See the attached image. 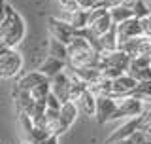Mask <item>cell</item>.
<instances>
[{"label":"cell","mask_w":151,"mask_h":144,"mask_svg":"<svg viewBox=\"0 0 151 144\" xmlns=\"http://www.w3.org/2000/svg\"><path fill=\"white\" fill-rule=\"evenodd\" d=\"M27 27L25 21L9 4H6V17L0 23V46L4 47H15L25 38Z\"/></svg>","instance_id":"6da1fadb"},{"label":"cell","mask_w":151,"mask_h":144,"mask_svg":"<svg viewBox=\"0 0 151 144\" xmlns=\"http://www.w3.org/2000/svg\"><path fill=\"white\" fill-rule=\"evenodd\" d=\"M98 55L100 53L81 34H76V38L68 44V66H96Z\"/></svg>","instance_id":"7a4b0ae2"},{"label":"cell","mask_w":151,"mask_h":144,"mask_svg":"<svg viewBox=\"0 0 151 144\" xmlns=\"http://www.w3.org/2000/svg\"><path fill=\"white\" fill-rule=\"evenodd\" d=\"M130 65V55L125 53L123 49H113V51H100L98 55V70L106 78H117V76L125 74Z\"/></svg>","instance_id":"3957f363"},{"label":"cell","mask_w":151,"mask_h":144,"mask_svg":"<svg viewBox=\"0 0 151 144\" xmlns=\"http://www.w3.org/2000/svg\"><path fill=\"white\" fill-rule=\"evenodd\" d=\"M15 87L28 91L34 97V100H45L51 91V78H47L40 70H34L25 74L23 78H19L15 81Z\"/></svg>","instance_id":"277c9868"},{"label":"cell","mask_w":151,"mask_h":144,"mask_svg":"<svg viewBox=\"0 0 151 144\" xmlns=\"http://www.w3.org/2000/svg\"><path fill=\"white\" fill-rule=\"evenodd\" d=\"M23 66V57L15 47H6L0 51V80L15 78Z\"/></svg>","instance_id":"5b68a950"},{"label":"cell","mask_w":151,"mask_h":144,"mask_svg":"<svg viewBox=\"0 0 151 144\" xmlns=\"http://www.w3.org/2000/svg\"><path fill=\"white\" fill-rule=\"evenodd\" d=\"M49 34L57 38V40L64 42L66 46L70 44V42L76 38L78 34V31L70 25L66 19H59V17H49Z\"/></svg>","instance_id":"8992f818"},{"label":"cell","mask_w":151,"mask_h":144,"mask_svg":"<svg viewBox=\"0 0 151 144\" xmlns=\"http://www.w3.org/2000/svg\"><path fill=\"white\" fill-rule=\"evenodd\" d=\"M144 114V103L136 97H123L119 99V104H117V110L113 114V119L119 118H136Z\"/></svg>","instance_id":"52a82bcc"},{"label":"cell","mask_w":151,"mask_h":144,"mask_svg":"<svg viewBox=\"0 0 151 144\" xmlns=\"http://www.w3.org/2000/svg\"><path fill=\"white\" fill-rule=\"evenodd\" d=\"M138 36H144L142 23H140L138 17H129L117 25V40H119V46L132 40V38H138Z\"/></svg>","instance_id":"ba28073f"},{"label":"cell","mask_w":151,"mask_h":144,"mask_svg":"<svg viewBox=\"0 0 151 144\" xmlns=\"http://www.w3.org/2000/svg\"><path fill=\"white\" fill-rule=\"evenodd\" d=\"M117 104H119V99L111 97V95H104V97H96V112H94V118H96L98 123H106L113 119V114L117 110Z\"/></svg>","instance_id":"9c48e42d"},{"label":"cell","mask_w":151,"mask_h":144,"mask_svg":"<svg viewBox=\"0 0 151 144\" xmlns=\"http://www.w3.org/2000/svg\"><path fill=\"white\" fill-rule=\"evenodd\" d=\"M70 85H72V80H70V72L63 70L59 74H55L51 78V93L55 95L60 103H66L70 100Z\"/></svg>","instance_id":"30bf717a"},{"label":"cell","mask_w":151,"mask_h":144,"mask_svg":"<svg viewBox=\"0 0 151 144\" xmlns=\"http://www.w3.org/2000/svg\"><path fill=\"white\" fill-rule=\"evenodd\" d=\"M136 85H138V81L132 78L129 72H125V74H121V76L111 80V97H115V99L130 97L134 93Z\"/></svg>","instance_id":"8fae6325"},{"label":"cell","mask_w":151,"mask_h":144,"mask_svg":"<svg viewBox=\"0 0 151 144\" xmlns=\"http://www.w3.org/2000/svg\"><path fill=\"white\" fill-rule=\"evenodd\" d=\"M78 104L74 103V100H66L63 103V106H60V116H59V129H60V135L66 133L70 127L74 125L76 118H78Z\"/></svg>","instance_id":"7c38bea8"},{"label":"cell","mask_w":151,"mask_h":144,"mask_svg":"<svg viewBox=\"0 0 151 144\" xmlns=\"http://www.w3.org/2000/svg\"><path fill=\"white\" fill-rule=\"evenodd\" d=\"M140 123H142V119L140 116H136V118H129L125 123L119 127V129H115V131L111 133L110 137H108V140L106 144H111V142H117V140H123V138H129L132 133H136L140 129Z\"/></svg>","instance_id":"4fadbf2b"},{"label":"cell","mask_w":151,"mask_h":144,"mask_svg":"<svg viewBox=\"0 0 151 144\" xmlns=\"http://www.w3.org/2000/svg\"><path fill=\"white\" fill-rule=\"evenodd\" d=\"M74 103L78 104L79 114H83V116H94V112H96V97L89 91V87L85 89Z\"/></svg>","instance_id":"5bb4252c"},{"label":"cell","mask_w":151,"mask_h":144,"mask_svg":"<svg viewBox=\"0 0 151 144\" xmlns=\"http://www.w3.org/2000/svg\"><path fill=\"white\" fill-rule=\"evenodd\" d=\"M66 68V63L64 61H60V59H57V57H51V55H47V59L44 61V63L40 65V70L42 74H45L47 78H53L55 74H59V72H63Z\"/></svg>","instance_id":"9a60e30c"},{"label":"cell","mask_w":151,"mask_h":144,"mask_svg":"<svg viewBox=\"0 0 151 144\" xmlns=\"http://www.w3.org/2000/svg\"><path fill=\"white\" fill-rule=\"evenodd\" d=\"M113 25H115V23L111 21L110 9H108L106 13H102L100 17H96L94 21H91V23H89V28H91V31H93L96 36H102L104 32H108V31H110V28H111Z\"/></svg>","instance_id":"2e32d148"},{"label":"cell","mask_w":151,"mask_h":144,"mask_svg":"<svg viewBox=\"0 0 151 144\" xmlns=\"http://www.w3.org/2000/svg\"><path fill=\"white\" fill-rule=\"evenodd\" d=\"M89 91H91L94 97H104V95H111V80L100 74L94 81H91V84H89Z\"/></svg>","instance_id":"e0dca14e"},{"label":"cell","mask_w":151,"mask_h":144,"mask_svg":"<svg viewBox=\"0 0 151 144\" xmlns=\"http://www.w3.org/2000/svg\"><path fill=\"white\" fill-rule=\"evenodd\" d=\"M100 40V47L102 51H113L119 49V40H117V25H113L108 32H104L102 36H98Z\"/></svg>","instance_id":"ac0fdd59"},{"label":"cell","mask_w":151,"mask_h":144,"mask_svg":"<svg viewBox=\"0 0 151 144\" xmlns=\"http://www.w3.org/2000/svg\"><path fill=\"white\" fill-rule=\"evenodd\" d=\"M66 68L68 70H72L78 78H81L83 81H87V84H91V81H94L100 76V70H98V66H68L66 65Z\"/></svg>","instance_id":"d6986e66"},{"label":"cell","mask_w":151,"mask_h":144,"mask_svg":"<svg viewBox=\"0 0 151 144\" xmlns=\"http://www.w3.org/2000/svg\"><path fill=\"white\" fill-rule=\"evenodd\" d=\"M49 55L51 57H57V59L64 61V63L68 65V46H66L64 42L53 38V36L49 38Z\"/></svg>","instance_id":"ffe728a7"},{"label":"cell","mask_w":151,"mask_h":144,"mask_svg":"<svg viewBox=\"0 0 151 144\" xmlns=\"http://www.w3.org/2000/svg\"><path fill=\"white\" fill-rule=\"evenodd\" d=\"M66 21L72 25L76 31H79V28H85L89 27V9H76V12L70 13V17L66 19Z\"/></svg>","instance_id":"44dd1931"},{"label":"cell","mask_w":151,"mask_h":144,"mask_svg":"<svg viewBox=\"0 0 151 144\" xmlns=\"http://www.w3.org/2000/svg\"><path fill=\"white\" fill-rule=\"evenodd\" d=\"M110 15H111V21L115 23V25H119L121 21H125V19L129 17H134V12H132L130 6H125V4H117V6L110 8Z\"/></svg>","instance_id":"7402d4cb"},{"label":"cell","mask_w":151,"mask_h":144,"mask_svg":"<svg viewBox=\"0 0 151 144\" xmlns=\"http://www.w3.org/2000/svg\"><path fill=\"white\" fill-rule=\"evenodd\" d=\"M142 123H140V137H142V142L144 144H151V110L144 112L140 116Z\"/></svg>","instance_id":"603a6c76"},{"label":"cell","mask_w":151,"mask_h":144,"mask_svg":"<svg viewBox=\"0 0 151 144\" xmlns=\"http://www.w3.org/2000/svg\"><path fill=\"white\" fill-rule=\"evenodd\" d=\"M132 97L140 99L142 103H149V104H151V80L140 81V84L136 85V89H134V93H132Z\"/></svg>","instance_id":"cb8c5ba5"},{"label":"cell","mask_w":151,"mask_h":144,"mask_svg":"<svg viewBox=\"0 0 151 144\" xmlns=\"http://www.w3.org/2000/svg\"><path fill=\"white\" fill-rule=\"evenodd\" d=\"M129 74L134 78L136 81H145V80H151V66H142V68H134V66H129Z\"/></svg>","instance_id":"d4e9b609"},{"label":"cell","mask_w":151,"mask_h":144,"mask_svg":"<svg viewBox=\"0 0 151 144\" xmlns=\"http://www.w3.org/2000/svg\"><path fill=\"white\" fill-rule=\"evenodd\" d=\"M130 8H132V12H134V17H138V19H142V17H145V15L151 13V8L147 6L145 0H134V4H132Z\"/></svg>","instance_id":"484cf974"},{"label":"cell","mask_w":151,"mask_h":144,"mask_svg":"<svg viewBox=\"0 0 151 144\" xmlns=\"http://www.w3.org/2000/svg\"><path fill=\"white\" fill-rule=\"evenodd\" d=\"M129 66H134V68L151 66V57H149V55H136V57H130V65H129Z\"/></svg>","instance_id":"4316f807"},{"label":"cell","mask_w":151,"mask_h":144,"mask_svg":"<svg viewBox=\"0 0 151 144\" xmlns=\"http://www.w3.org/2000/svg\"><path fill=\"white\" fill-rule=\"evenodd\" d=\"M59 6L66 13H72V12H76V9H79L78 0H59Z\"/></svg>","instance_id":"83f0119b"},{"label":"cell","mask_w":151,"mask_h":144,"mask_svg":"<svg viewBox=\"0 0 151 144\" xmlns=\"http://www.w3.org/2000/svg\"><path fill=\"white\" fill-rule=\"evenodd\" d=\"M140 23H142V31H144V36H151V13H149V15H145V17H142V19H140Z\"/></svg>","instance_id":"f1b7e54d"},{"label":"cell","mask_w":151,"mask_h":144,"mask_svg":"<svg viewBox=\"0 0 151 144\" xmlns=\"http://www.w3.org/2000/svg\"><path fill=\"white\" fill-rule=\"evenodd\" d=\"M42 144H59V137H57V135H49Z\"/></svg>","instance_id":"f546056e"},{"label":"cell","mask_w":151,"mask_h":144,"mask_svg":"<svg viewBox=\"0 0 151 144\" xmlns=\"http://www.w3.org/2000/svg\"><path fill=\"white\" fill-rule=\"evenodd\" d=\"M4 17H6V2L0 0V23L4 21Z\"/></svg>","instance_id":"4dcf8cb0"},{"label":"cell","mask_w":151,"mask_h":144,"mask_svg":"<svg viewBox=\"0 0 151 144\" xmlns=\"http://www.w3.org/2000/svg\"><path fill=\"white\" fill-rule=\"evenodd\" d=\"M147 40H149V57H151V36H147Z\"/></svg>","instance_id":"1f68e13d"},{"label":"cell","mask_w":151,"mask_h":144,"mask_svg":"<svg viewBox=\"0 0 151 144\" xmlns=\"http://www.w3.org/2000/svg\"><path fill=\"white\" fill-rule=\"evenodd\" d=\"M21 144H34V142H30V140H23Z\"/></svg>","instance_id":"d6a6232c"}]
</instances>
